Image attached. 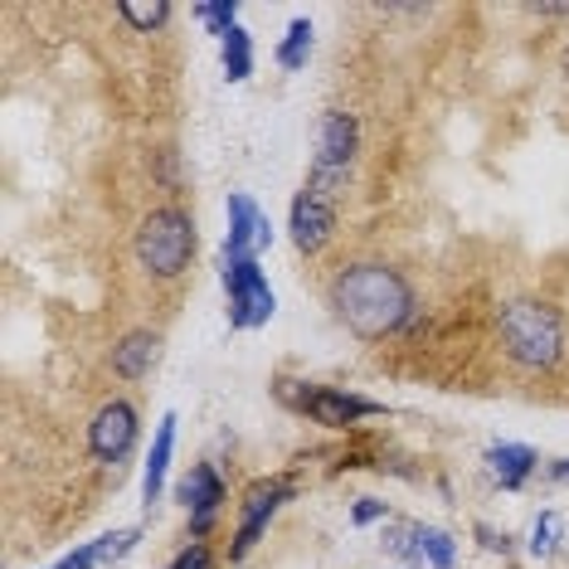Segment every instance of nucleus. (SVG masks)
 <instances>
[{
    "mask_svg": "<svg viewBox=\"0 0 569 569\" xmlns=\"http://www.w3.org/2000/svg\"><path fill=\"white\" fill-rule=\"evenodd\" d=\"M331 307L355 337H385L414 317V292L385 263H355L331 282Z\"/></svg>",
    "mask_w": 569,
    "mask_h": 569,
    "instance_id": "1",
    "label": "nucleus"
},
{
    "mask_svg": "<svg viewBox=\"0 0 569 569\" xmlns=\"http://www.w3.org/2000/svg\"><path fill=\"white\" fill-rule=\"evenodd\" d=\"M501 345L516 365L550 370L565 351V327L546 302H511L501 307Z\"/></svg>",
    "mask_w": 569,
    "mask_h": 569,
    "instance_id": "2",
    "label": "nucleus"
},
{
    "mask_svg": "<svg viewBox=\"0 0 569 569\" xmlns=\"http://www.w3.org/2000/svg\"><path fill=\"white\" fill-rule=\"evenodd\" d=\"M195 254V225L180 209H156V215L142 219L137 229V258L146 273L156 278H176Z\"/></svg>",
    "mask_w": 569,
    "mask_h": 569,
    "instance_id": "3",
    "label": "nucleus"
},
{
    "mask_svg": "<svg viewBox=\"0 0 569 569\" xmlns=\"http://www.w3.org/2000/svg\"><path fill=\"white\" fill-rule=\"evenodd\" d=\"M355 161V122L345 113H327L317 127V156H312V185L307 190L321 195V200H331L337 195V185L345 180V170H351Z\"/></svg>",
    "mask_w": 569,
    "mask_h": 569,
    "instance_id": "4",
    "label": "nucleus"
},
{
    "mask_svg": "<svg viewBox=\"0 0 569 569\" xmlns=\"http://www.w3.org/2000/svg\"><path fill=\"white\" fill-rule=\"evenodd\" d=\"M225 288H229V327L254 331L273 317V288H268V278L258 263L225 268Z\"/></svg>",
    "mask_w": 569,
    "mask_h": 569,
    "instance_id": "5",
    "label": "nucleus"
},
{
    "mask_svg": "<svg viewBox=\"0 0 569 569\" xmlns=\"http://www.w3.org/2000/svg\"><path fill=\"white\" fill-rule=\"evenodd\" d=\"M273 244V225L249 195H229V239H225V268L258 263V254Z\"/></svg>",
    "mask_w": 569,
    "mask_h": 569,
    "instance_id": "6",
    "label": "nucleus"
},
{
    "mask_svg": "<svg viewBox=\"0 0 569 569\" xmlns=\"http://www.w3.org/2000/svg\"><path fill=\"white\" fill-rule=\"evenodd\" d=\"M132 443H137V414H132V404H107V410H97L93 428H89V448L93 457H103V463H122V457L132 453Z\"/></svg>",
    "mask_w": 569,
    "mask_h": 569,
    "instance_id": "7",
    "label": "nucleus"
},
{
    "mask_svg": "<svg viewBox=\"0 0 569 569\" xmlns=\"http://www.w3.org/2000/svg\"><path fill=\"white\" fill-rule=\"evenodd\" d=\"M331 229H337V209H331V200H321V195H297L292 200V244L302 254H317L327 249Z\"/></svg>",
    "mask_w": 569,
    "mask_h": 569,
    "instance_id": "8",
    "label": "nucleus"
},
{
    "mask_svg": "<svg viewBox=\"0 0 569 569\" xmlns=\"http://www.w3.org/2000/svg\"><path fill=\"white\" fill-rule=\"evenodd\" d=\"M180 501L190 506V530L195 536H205L209 526H215V511L225 506V482L215 477V467H190V477L180 482Z\"/></svg>",
    "mask_w": 569,
    "mask_h": 569,
    "instance_id": "9",
    "label": "nucleus"
},
{
    "mask_svg": "<svg viewBox=\"0 0 569 569\" xmlns=\"http://www.w3.org/2000/svg\"><path fill=\"white\" fill-rule=\"evenodd\" d=\"M297 404H302V410L312 414L317 424H327V428H341V424H351V418H365V414H380V404L355 400V394H341V390H307Z\"/></svg>",
    "mask_w": 569,
    "mask_h": 569,
    "instance_id": "10",
    "label": "nucleus"
},
{
    "mask_svg": "<svg viewBox=\"0 0 569 569\" xmlns=\"http://www.w3.org/2000/svg\"><path fill=\"white\" fill-rule=\"evenodd\" d=\"M282 497H288V487L282 482H258V487L249 492V501H244V526H239V540H234V555H249L258 530L268 526V516L282 506Z\"/></svg>",
    "mask_w": 569,
    "mask_h": 569,
    "instance_id": "11",
    "label": "nucleus"
},
{
    "mask_svg": "<svg viewBox=\"0 0 569 569\" xmlns=\"http://www.w3.org/2000/svg\"><path fill=\"white\" fill-rule=\"evenodd\" d=\"M394 555H410V560L428 565V569H453L457 546L448 530H433V526H414L404 540H394Z\"/></svg>",
    "mask_w": 569,
    "mask_h": 569,
    "instance_id": "12",
    "label": "nucleus"
},
{
    "mask_svg": "<svg viewBox=\"0 0 569 569\" xmlns=\"http://www.w3.org/2000/svg\"><path fill=\"white\" fill-rule=\"evenodd\" d=\"M536 463H540V457H536V448H526V443H497V448L487 453L492 477H497L506 492L521 487V482H526L530 473H536Z\"/></svg>",
    "mask_w": 569,
    "mask_h": 569,
    "instance_id": "13",
    "label": "nucleus"
},
{
    "mask_svg": "<svg viewBox=\"0 0 569 569\" xmlns=\"http://www.w3.org/2000/svg\"><path fill=\"white\" fill-rule=\"evenodd\" d=\"M170 448H176V414H166V418H161L156 443H152V457H146V473H142V497H146V506H152V501L161 497V487H166Z\"/></svg>",
    "mask_w": 569,
    "mask_h": 569,
    "instance_id": "14",
    "label": "nucleus"
},
{
    "mask_svg": "<svg viewBox=\"0 0 569 569\" xmlns=\"http://www.w3.org/2000/svg\"><path fill=\"white\" fill-rule=\"evenodd\" d=\"M156 345L161 341L152 337V331H132L122 345H113V370H117L122 380H142L146 370L156 365Z\"/></svg>",
    "mask_w": 569,
    "mask_h": 569,
    "instance_id": "15",
    "label": "nucleus"
},
{
    "mask_svg": "<svg viewBox=\"0 0 569 569\" xmlns=\"http://www.w3.org/2000/svg\"><path fill=\"white\" fill-rule=\"evenodd\" d=\"M132 546H137V530H113V536H97L93 546H83L79 555H69L73 569H107L113 560H122Z\"/></svg>",
    "mask_w": 569,
    "mask_h": 569,
    "instance_id": "16",
    "label": "nucleus"
},
{
    "mask_svg": "<svg viewBox=\"0 0 569 569\" xmlns=\"http://www.w3.org/2000/svg\"><path fill=\"white\" fill-rule=\"evenodd\" d=\"M254 73V40L244 24H234V30L225 34V79L229 83H244Z\"/></svg>",
    "mask_w": 569,
    "mask_h": 569,
    "instance_id": "17",
    "label": "nucleus"
},
{
    "mask_svg": "<svg viewBox=\"0 0 569 569\" xmlns=\"http://www.w3.org/2000/svg\"><path fill=\"white\" fill-rule=\"evenodd\" d=\"M307 54H312V24H307V20H292V24H288V40L278 44V64L297 73V69H307Z\"/></svg>",
    "mask_w": 569,
    "mask_h": 569,
    "instance_id": "18",
    "label": "nucleus"
},
{
    "mask_svg": "<svg viewBox=\"0 0 569 569\" xmlns=\"http://www.w3.org/2000/svg\"><path fill=\"white\" fill-rule=\"evenodd\" d=\"M117 10H122V20L137 24V30H156V24H166V15H170L166 0H122Z\"/></svg>",
    "mask_w": 569,
    "mask_h": 569,
    "instance_id": "19",
    "label": "nucleus"
},
{
    "mask_svg": "<svg viewBox=\"0 0 569 569\" xmlns=\"http://www.w3.org/2000/svg\"><path fill=\"white\" fill-rule=\"evenodd\" d=\"M195 15L205 20L209 34H219V40H225L234 24H239V6H195Z\"/></svg>",
    "mask_w": 569,
    "mask_h": 569,
    "instance_id": "20",
    "label": "nucleus"
},
{
    "mask_svg": "<svg viewBox=\"0 0 569 569\" xmlns=\"http://www.w3.org/2000/svg\"><path fill=\"white\" fill-rule=\"evenodd\" d=\"M555 516H540V521H536V540H530V550H536V555H550L555 550Z\"/></svg>",
    "mask_w": 569,
    "mask_h": 569,
    "instance_id": "21",
    "label": "nucleus"
},
{
    "mask_svg": "<svg viewBox=\"0 0 569 569\" xmlns=\"http://www.w3.org/2000/svg\"><path fill=\"white\" fill-rule=\"evenodd\" d=\"M370 521H385V501H375V497L355 501V526H370Z\"/></svg>",
    "mask_w": 569,
    "mask_h": 569,
    "instance_id": "22",
    "label": "nucleus"
},
{
    "mask_svg": "<svg viewBox=\"0 0 569 569\" xmlns=\"http://www.w3.org/2000/svg\"><path fill=\"white\" fill-rule=\"evenodd\" d=\"M170 569H209V555H205L200 546H195V550H185V555H180V560L170 565Z\"/></svg>",
    "mask_w": 569,
    "mask_h": 569,
    "instance_id": "23",
    "label": "nucleus"
},
{
    "mask_svg": "<svg viewBox=\"0 0 569 569\" xmlns=\"http://www.w3.org/2000/svg\"><path fill=\"white\" fill-rule=\"evenodd\" d=\"M550 477H555V482H569V457H565V463H555V467H550Z\"/></svg>",
    "mask_w": 569,
    "mask_h": 569,
    "instance_id": "24",
    "label": "nucleus"
}]
</instances>
